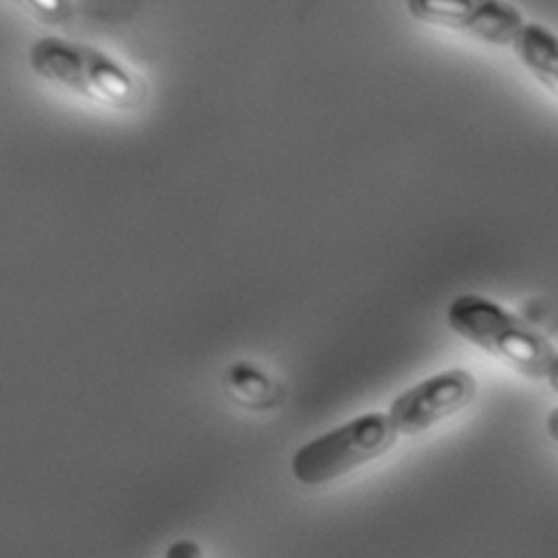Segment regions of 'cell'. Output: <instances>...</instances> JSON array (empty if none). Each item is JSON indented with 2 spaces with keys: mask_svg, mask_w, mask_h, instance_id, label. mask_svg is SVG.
<instances>
[{
  "mask_svg": "<svg viewBox=\"0 0 558 558\" xmlns=\"http://www.w3.org/2000/svg\"><path fill=\"white\" fill-rule=\"evenodd\" d=\"M447 325L475 349L532 379H545L558 355L538 329L477 292H464L451 299L447 305Z\"/></svg>",
  "mask_w": 558,
  "mask_h": 558,
  "instance_id": "7a4b0ae2",
  "label": "cell"
},
{
  "mask_svg": "<svg viewBox=\"0 0 558 558\" xmlns=\"http://www.w3.org/2000/svg\"><path fill=\"white\" fill-rule=\"evenodd\" d=\"M408 15L484 46L510 48L527 22L510 0H403Z\"/></svg>",
  "mask_w": 558,
  "mask_h": 558,
  "instance_id": "277c9868",
  "label": "cell"
},
{
  "mask_svg": "<svg viewBox=\"0 0 558 558\" xmlns=\"http://www.w3.org/2000/svg\"><path fill=\"white\" fill-rule=\"evenodd\" d=\"M28 70L44 83L111 111H135L146 83L109 52L63 35H41L26 48Z\"/></svg>",
  "mask_w": 558,
  "mask_h": 558,
  "instance_id": "6da1fadb",
  "label": "cell"
},
{
  "mask_svg": "<svg viewBox=\"0 0 558 558\" xmlns=\"http://www.w3.org/2000/svg\"><path fill=\"white\" fill-rule=\"evenodd\" d=\"M477 392L475 377L464 368H447L403 390L388 408L397 436H418L464 410Z\"/></svg>",
  "mask_w": 558,
  "mask_h": 558,
  "instance_id": "5b68a950",
  "label": "cell"
},
{
  "mask_svg": "<svg viewBox=\"0 0 558 558\" xmlns=\"http://www.w3.org/2000/svg\"><path fill=\"white\" fill-rule=\"evenodd\" d=\"M545 379L549 381L551 390H554V392H558V355H556V360H554V364H551V368H549V373H547V377H545Z\"/></svg>",
  "mask_w": 558,
  "mask_h": 558,
  "instance_id": "30bf717a",
  "label": "cell"
},
{
  "mask_svg": "<svg viewBox=\"0 0 558 558\" xmlns=\"http://www.w3.org/2000/svg\"><path fill=\"white\" fill-rule=\"evenodd\" d=\"M163 558H203V549L192 538H177L166 547Z\"/></svg>",
  "mask_w": 558,
  "mask_h": 558,
  "instance_id": "ba28073f",
  "label": "cell"
},
{
  "mask_svg": "<svg viewBox=\"0 0 558 558\" xmlns=\"http://www.w3.org/2000/svg\"><path fill=\"white\" fill-rule=\"evenodd\" d=\"M510 48L534 83L558 102V33L527 20Z\"/></svg>",
  "mask_w": 558,
  "mask_h": 558,
  "instance_id": "8992f818",
  "label": "cell"
},
{
  "mask_svg": "<svg viewBox=\"0 0 558 558\" xmlns=\"http://www.w3.org/2000/svg\"><path fill=\"white\" fill-rule=\"evenodd\" d=\"M22 13L46 26H68L76 17L74 0H9Z\"/></svg>",
  "mask_w": 558,
  "mask_h": 558,
  "instance_id": "52a82bcc",
  "label": "cell"
},
{
  "mask_svg": "<svg viewBox=\"0 0 558 558\" xmlns=\"http://www.w3.org/2000/svg\"><path fill=\"white\" fill-rule=\"evenodd\" d=\"M545 429H547L549 438H551L554 442H558V408L547 414V418H545Z\"/></svg>",
  "mask_w": 558,
  "mask_h": 558,
  "instance_id": "9c48e42d",
  "label": "cell"
},
{
  "mask_svg": "<svg viewBox=\"0 0 558 558\" xmlns=\"http://www.w3.org/2000/svg\"><path fill=\"white\" fill-rule=\"evenodd\" d=\"M397 432L386 412H364L301 445L290 471L303 486L329 484L388 453Z\"/></svg>",
  "mask_w": 558,
  "mask_h": 558,
  "instance_id": "3957f363",
  "label": "cell"
}]
</instances>
